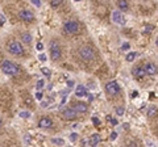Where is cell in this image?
<instances>
[{
    "mask_svg": "<svg viewBox=\"0 0 158 147\" xmlns=\"http://www.w3.org/2000/svg\"><path fill=\"white\" fill-rule=\"evenodd\" d=\"M0 68H1V71L4 74L11 75V76H15L20 72L19 66H16L15 63H12L11 60H4V62L1 63V66H0Z\"/></svg>",
    "mask_w": 158,
    "mask_h": 147,
    "instance_id": "cell-1",
    "label": "cell"
},
{
    "mask_svg": "<svg viewBox=\"0 0 158 147\" xmlns=\"http://www.w3.org/2000/svg\"><path fill=\"white\" fill-rule=\"evenodd\" d=\"M61 55H62V53H61V49H59V45L58 42L56 41V39H53V41L50 42V58L53 62H57V60L61 59Z\"/></svg>",
    "mask_w": 158,
    "mask_h": 147,
    "instance_id": "cell-2",
    "label": "cell"
},
{
    "mask_svg": "<svg viewBox=\"0 0 158 147\" xmlns=\"http://www.w3.org/2000/svg\"><path fill=\"white\" fill-rule=\"evenodd\" d=\"M8 51L12 55H23L24 54V47L21 46L19 41H11L8 44Z\"/></svg>",
    "mask_w": 158,
    "mask_h": 147,
    "instance_id": "cell-3",
    "label": "cell"
},
{
    "mask_svg": "<svg viewBox=\"0 0 158 147\" xmlns=\"http://www.w3.org/2000/svg\"><path fill=\"white\" fill-rule=\"evenodd\" d=\"M79 55H80V58L83 60H86V62L94 60V58H95V53H94V50L91 47H89V46L82 47L80 50H79Z\"/></svg>",
    "mask_w": 158,
    "mask_h": 147,
    "instance_id": "cell-4",
    "label": "cell"
},
{
    "mask_svg": "<svg viewBox=\"0 0 158 147\" xmlns=\"http://www.w3.org/2000/svg\"><path fill=\"white\" fill-rule=\"evenodd\" d=\"M120 91H121V88H120V85H118L117 82L112 80V82H109L105 84V92H107L109 96H116V95L120 93Z\"/></svg>",
    "mask_w": 158,
    "mask_h": 147,
    "instance_id": "cell-5",
    "label": "cell"
},
{
    "mask_svg": "<svg viewBox=\"0 0 158 147\" xmlns=\"http://www.w3.org/2000/svg\"><path fill=\"white\" fill-rule=\"evenodd\" d=\"M63 29H65L66 33H70V34H75V33L79 32L80 26L77 21H66L65 25H63Z\"/></svg>",
    "mask_w": 158,
    "mask_h": 147,
    "instance_id": "cell-6",
    "label": "cell"
},
{
    "mask_svg": "<svg viewBox=\"0 0 158 147\" xmlns=\"http://www.w3.org/2000/svg\"><path fill=\"white\" fill-rule=\"evenodd\" d=\"M19 18L21 21H25V23H32V21H34V15L29 9H21L19 12Z\"/></svg>",
    "mask_w": 158,
    "mask_h": 147,
    "instance_id": "cell-7",
    "label": "cell"
},
{
    "mask_svg": "<svg viewBox=\"0 0 158 147\" xmlns=\"http://www.w3.org/2000/svg\"><path fill=\"white\" fill-rule=\"evenodd\" d=\"M112 21L117 25H125L127 24V20L124 17V15L121 13V11H113L112 12Z\"/></svg>",
    "mask_w": 158,
    "mask_h": 147,
    "instance_id": "cell-8",
    "label": "cell"
},
{
    "mask_svg": "<svg viewBox=\"0 0 158 147\" xmlns=\"http://www.w3.org/2000/svg\"><path fill=\"white\" fill-rule=\"evenodd\" d=\"M62 117L65 119H69V121H72V119L77 118V112L71 108H66L62 112Z\"/></svg>",
    "mask_w": 158,
    "mask_h": 147,
    "instance_id": "cell-9",
    "label": "cell"
},
{
    "mask_svg": "<svg viewBox=\"0 0 158 147\" xmlns=\"http://www.w3.org/2000/svg\"><path fill=\"white\" fill-rule=\"evenodd\" d=\"M38 126L42 129H50V127H53V121L49 117H42L38 121Z\"/></svg>",
    "mask_w": 158,
    "mask_h": 147,
    "instance_id": "cell-10",
    "label": "cell"
},
{
    "mask_svg": "<svg viewBox=\"0 0 158 147\" xmlns=\"http://www.w3.org/2000/svg\"><path fill=\"white\" fill-rule=\"evenodd\" d=\"M74 110L77 113H87V110H89V106H87L86 103H82V101H79V103H75Z\"/></svg>",
    "mask_w": 158,
    "mask_h": 147,
    "instance_id": "cell-11",
    "label": "cell"
},
{
    "mask_svg": "<svg viewBox=\"0 0 158 147\" xmlns=\"http://www.w3.org/2000/svg\"><path fill=\"white\" fill-rule=\"evenodd\" d=\"M132 75L135 76V78H137V79H142L146 74H145V70H144V67H135L133 68V71H132Z\"/></svg>",
    "mask_w": 158,
    "mask_h": 147,
    "instance_id": "cell-12",
    "label": "cell"
},
{
    "mask_svg": "<svg viewBox=\"0 0 158 147\" xmlns=\"http://www.w3.org/2000/svg\"><path fill=\"white\" fill-rule=\"evenodd\" d=\"M144 70H145V74H148V75H156L157 74V66L154 63H148L146 66L144 67Z\"/></svg>",
    "mask_w": 158,
    "mask_h": 147,
    "instance_id": "cell-13",
    "label": "cell"
},
{
    "mask_svg": "<svg viewBox=\"0 0 158 147\" xmlns=\"http://www.w3.org/2000/svg\"><path fill=\"white\" fill-rule=\"evenodd\" d=\"M100 140H102V138H100L98 133L92 134V135H90V138H89V146H98L100 143Z\"/></svg>",
    "mask_w": 158,
    "mask_h": 147,
    "instance_id": "cell-14",
    "label": "cell"
},
{
    "mask_svg": "<svg viewBox=\"0 0 158 147\" xmlns=\"http://www.w3.org/2000/svg\"><path fill=\"white\" fill-rule=\"evenodd\" d=\"M75 95H77L78 97H84L89 95V92H87V88L84 87V85H78L77 90H75Z\"/></svg>",
    "mask_w": 158,
    "mask_h": 147,
    "instance_id": "cell-15",
    "label": "cell"
},
{
    "mask_svg": "<svg viewBox=\"0 0 158 147\" xmlns=\"http://www.w3.org/2000/svg\"><path fill=\"white\" fill-rule=\"evenodd\" d=\"M117 7L123 12H127L129 9V3L128 0H117Z\"/></svg>",
    "mask_w": 158,
    "mask_h": 147,
    "instance_id": "cell-16",
    "label": "cell"
},
{
    "mask_svg": "<svg viewBox=\"0 0 158 147\" xmlns=\"http://www.w3.org/2000/svg\"><path fill=\"white\" fill-rule=\"evenodd\" d=\"M21 41L25 42V44H30V42H32V36H30L29 33H23V34H21Z\"/></svg>",
    "mask_w": 158,
    "mask_h": 147,
    "instance_id": "cell-17",
    "label": "cell"
},
{
    "mask_svg": "<svg viewBox=\"0 0 158 147\" xmlns=\"http://www.w3.org/2000/svg\"><path fill=\"white\" fill-rule=\"evenodd\" d=\"M51 143L53 145H58V146H65V139L63 138H51Z\"/></svg>",
    "mask_w": 158,
    "mask_h": 147,
    "instance_id": "cell-18",
    "label": "cell"
},
{
    "mask_svg": "<svg viewBox=\"0 0 158 147\" xmlns=\"http://www.w3.org/2000/svg\"><path fill=\"white\" fill-rule=\"evenodd\" d=\"M153 30H154V26L153 25H148V26H145L144 29H142V34L144 36H148V34H150V33H153Z\"/></svg>",
    "mask_w": 158,
    "mask_h": 147,
    "instance_id": "cell-19",
    "label": "cell"
},
{
    "mask_svg": "<svg viewBox=\"0 0 158 147\" xmlns=\"http://www.w3.org/2000/svg\"><path fill=\"white\" fill-rule=\"evenodd\" d=\"M135 58H136V53H135V51H130V53L127 54L125 59H127V62H133V60H135Z\"/></svg>",
    "mask_w": 158,
    "mask_h": 147,
    "instance_id": "cell-20",
    "label": "cell"
},
{
    "mask_svg": "<svg viewBox=\"0 0 158 147\" xmlns=\"http://www.w3.org/2000/svg\"><path fill=\"white\" fill-rule=\"evenodd\" d=\"M156 113H157V108L156 106H150L148 110V117H154L156 116Z\"/></svg>",
    "mask_w": 158,
    "mask_h": 147,
    "instance_id": "cell-21",
    "label": "cell"
},
{
    "mask_svg": "<svg viewBox=\"0 0 158 147\" xmlns=\"http://www.w3.org/2000/svg\"><path fill=\"white\" fill-rule=\"evenodd\" d=\"M63 3V0H50V5L53 8H57V7H59L61 4Z\"/></svg>",
    "mask_w": 158,
    "mask_h": 147,
    "instance_id": "cell-22",
    "label": "cell"
},
{
    "mask_svg": "<svg viewBox=\"0 0 158 147\" xmlns=\"http://www.w3.org/2000/svg\"><path fill=\"white\" fill-rule=\"evenodd\" d=\"M23 142L26 143V145H30V143H32V137H30L29 134H25L24 138H23Z\"/></svg>",
    "mask_w": 158,
    "mask_h": 147,
    "instance_id": "cell-23",
    "label": "cell"
},
{
    "mask_svg": "<svg viewBox=\"0 0 158 147\" xmlns=\"http://www.w3.org/2000/svg\"><path fill=\"white\" fill-rule=\"evenodd\" d=\"M41 72L44 74L45 76H48V78H50V76H51V71H50V68H46V67L41 68Z\"/></svg>",
    "mask_w": 158,
    "mask_h": 147,
    "instance_id": "cell-24",
    "label": "cell"
},
{
    "mask_svg": "<svg viewBox=\"0 0 158 147\" xmlns=\"http://www.w3.org/2000/svg\"><path fill=\"white\" fill-rule=\"evenodd\" d=\"M20 117L21 118H29L30 117V113L29 112H25V110H23V112H20Z\"/></svg>",
    "mask_w": 158,
    "mask_h": 147,
    "instance_id": "cell-25",
    "label": "cell"
},
{
    "mask_svg": "<svg viewBox=\"0 0 158 147\" xmlns=\"http://www.w3.org/2000/svg\"><path fill=\"white\" fill-rule=\"evenodd\" d=\"M124 112H125V109H124L123 106H118V108H116V114L117 116H123Z\"/></svg>",
    "mask_w": 158,
    "mask_h": 147,
    "instance_id": "cell-26",
    "label": "cell"
},
{
    "mask_svg": "<svg viewBox=\"0 0 158 147\" xmlns=\"http://www.w3.org/2000/svg\"><path fill=\"white\" fill-rule=\"evenodd\" d=\"M44 85H45V82L41 79V80L37 82V84H36V88H37V90H41V88H44Z\"/></svg>",
    "mask_w": 158,
    "mask_h": 147,
    "instance_id": "cell-27",
    "label": "cell"
},
{
    "mask_svg": "<svg viewBox=\"0 0 158 147\" xmlns=\"http://www.w3.org/2000/svg\"><path fill=\"white\" fill-rule=\"evenodd\" d=\"M91 121H92V124L95 125V126H100V119L98 117H92V118H91Z\"/></svg>",
    "mask_w": 158,
    "mask_h": 147,
    "instance_id": "cell-28",
    "label": "cell"
},
{
    "mask_svg": "<svg viewBox=\"0 0 158 147\" xmlns=\"http://www.w3.org/2000/svg\"><path fill=\"white\" fill-rule=\"evenodd\" d=\"M77 139H78V134L77 133H71V134H70V140H71V142H75Z\"/></svg>",
    "mask_w": 158,
    "mask_h": 147,
    "instance_id": "cell-29",
    "label": "cell"
},
{
    "mask_svg": "<svg viewBox=\"0 0 158 147\" xmlns=\"http://www.w3.org/2000/svg\"><path fill=\"white\" fill-rule=\"evenodd\" d=\"M107 119H108V121H109V122H111V124H112V125H113V126H116V125H117V119H115V118H112V117H111V116H108V117H107Z\"/></svg>",
    "mask_w": 158,
    "mask_h": 147,
    "instance_id": "cell-30",
    "label": "cell"
},
{
    "mask_svg": "<svg viewBox=\"0 0 158 147\" xmlns=\"http://www.w3.org/2000/svg\"><path fill=\"white\" fill-rule=\"evenodd\" d=\"M116 138H117V133H116V131H112L111 135H109V140H115Z\"/></svg>",
    "mask_w": 158,
    "mask_h": 147,
    "instance_id": "cell-31",
    "label": "cell"
},
{
    "mask_svg": "<svg viewBox=\"0 0 158 147\" xmlns=\"http://www.w3.org/2000/svg\"><path fill=\"white\" fill-rule=\"evenodd\" d=\"M32 1L33 5H36V7H41V0H30Z\"/></svg>",
    "mask_w": 158,
    "mask_h": 147,
    "instance_id": "cell-32",
    "label": "cell"
},
{
    "mask_svg": "<svg viewBox=\"0 0 158 147\" xmlns=\"http://www.w3.org/2000/svg\"><path fill=\"white\" fill-rule=\"evenodd\" d=\"M38 59L41 60V62H45V60L48 59V57H46L45 54H40V55H38Z\"/></svg>",
    "mask_w": 158,
    "mask_h": 147,
    "instance_id": "cell-33",
    "label": "cell"
},
{
    "mask_svg": "<svg viewBox=\"0 0 158 147\" xmlns=\"http://www.w3.org/2000/svg\"><path fill=\"white\" fill-rule=\"evenodd\" d=\"M36 49H37V50H40V51H41V50H44V45H42L41 42H38V44L36 45Z\"/></svg>",
    "mask_w": 158,
    "mask_h": 147,
    "instance_id": "cell-34",
    "label": "cell"
},
{
    "mask_svg": "<svg viewBox=\"0 0 158 147\" xmlns=\"http://www.w3.org/2000/svg\"><path fill=\"white\" fill-rule=\"evenodd\" d=\"M34 96H36V99H37V100H42V93H41V92H36V95H34Z\"/></svg>",
    "mask_w": 158,
    "mask_h": 147,
    "instance_id": "cell-35",
    "label": "cell"
},
{
    "mask_svg": "<svg viewBox=\"0 0 158 147\" xmlns=\"http://www.w3.org/2000/svg\"><path fill=\"white\" fill-rule=\"evenodd\" d=\"M138 96V92L137 91H133L132 93H130V99H135V97H137Z\"/></svg>",
    "mask_w": 158,
    "mask_h": 147,
    "instance_id": "cell-36",
    "label": "cell"
},
{
    "mask_svg": "<svg viewBox=\"0 0 158 147\" xmlns=\"http://www.w3.org/2000/svg\"><path fill=\"white\" fill-rule=\"evenodd\" d=\"M72 87H74V82H72V80H69V82H67V88L70 90V88H72Z\"/></svg>",
    "mask_w": 158,
    "mask_h": 147,
    "instance_id": "cell-37",
    "label": "cell"
},
{
    "mask_svg": "<svg viewBox=\"0 0 158 147\" xmlns=\"http://www.w3.org/2000/svg\"><path fill=\"white\" fill-rule=\"evenodd\" d=\"M128 49H129V44H124L121 46V50H128Z\"/></svg>",
    "mask_w": 158,
    "mask_h": 147,
    "instance_id": "cell-38",
    "label": "cell"
},
{
    "mask_svg": "<svg viewBox=\"0 0 158 147\" xmlns=\"http://www.w3.org/2000/svg\"><path fill=\"white\" fill-rule=\"evenodd\" d=\"M82 145H83V146H89V139H83V140H82Z\"/></svg>",
    "mask_w": 158,
    "mask_h": 147,
    "instance_id": "cell-39",
    "label": "cell"
},
{
    "mask_svg": "<svg viewBox=\"0 0 158 147\" xmlns=\"http://www.w3.org/2000/svg\"><path fill=\"white\" fill-rule=\"evenodd\" d=\"M79 127H80V125H79V124H74V125H72V129H75V130L79 129Z\"/></svg>",
    "mask_w": 158,
    "mask_h": 147,
    "instance_id": "cell-40",
    "label": "cell"
},
{
    "mask_svg": "<svg viewBox=\"0 0 158 147\" xmlns=\"http://www.w3.org/2000/svg\"><path fill=\"white\" fill-rule=\"evenodd\" d=\"M87 96H89V101L91 103V101L94 100V96H92V95H91V93H90V95H87Z\"/></svg>",
    "mask_w": 158,
    "mask_h": 147,
    "instance_id": "cell-41",
    "label": "cell"
},
{
    "mask_svg": "<svg viewBox=\"0 0 158 147\" xmlns=\"http://www.w3.org/2000/svg\"><path fill=\"white\" fill-rule=\"evenodd\" d=\"M4 21H5V20H4V18H0V26H1V25H3V23H4Z\"/></svg>",
    "mask_w": 158,
    "mask_h": 147,
    "instance_id": "cell-42",
    "label": "cell"
},
{
    "mask_svg": "<svg viewBox=\"0 0 158 147\" xmlns=\"http://www.w3.org/2000/svg\"><path fill=\"white\" fill-rule=\"evenodd\" d=\"M151 97H156V95H154V92H150V99Z\"/></svg>",
    "mask_w": 158,
    "mask_h": 147,
    "instance_id": "cell-43",
    "label": "cell"
},
{
    "mask_svg": "<svg viewBox=\"0 0 158 147\" xmlns=\"http://www.w3.org/2000/svg\"><path fill=\"white\" fill-rule=\"evenodd\" d=\"M1 125H3V119L0 118V126H1Z\"/></svg>",
    "mask_w": 158,
    "mask_h": 147,
    "instance_id": "cell-44",
    "label": "cell"
},
{
    "mask_svg": "<svg viewBox=\"0 0 158 147\" xmlns=\"http://www.w3.org/2000/svg\"><path fill=\"white\" fill-rule=\"evenodd\" d=\"M75 1H82V0H75Z\"/></svg>",
    "mask_w": 158,
    "mask_h": 147,
    "instance_id": "cell-45",
    "label": "cell"
}]
</instances>
